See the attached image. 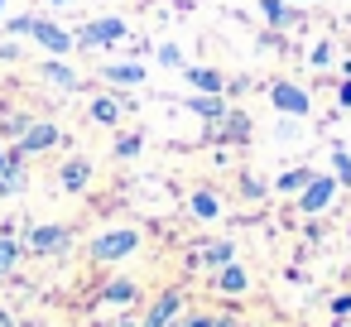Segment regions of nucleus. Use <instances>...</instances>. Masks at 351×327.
Instances as JSON below:
<instances>
[{
  "mask_svg": "<svg viewBox=\"0 0 351 327\" xmlns=\"http://www.w3.org/2000/svg\"><path fill=\"white\" fill-rule=\"evenodd\" d=\"M337 106H341V111H351V77L337 87Z\"/></svg>",
  "mask_w": 351,
  "mask_h": 327,
  "instance_id": "obj_31",
  "label": "nucleus"
},
{
  "mask_svg": "<svg viewBox=\"0 0 351 327\" xmlns=\"http://www.w3.org/2000/svg\"><path fill=\"white\" fill-rule=\"evenodd\" d=\"M68 250H73V231L58 226V221H39V226H29V236H25V255H39V260L68 255Z\"/></svg>",
  "mask_w": 351,
  "mask_h": 327,
  "instance_id": "obj_2",
  "label": "nucleus"
},
{
  "mask_svg": "<svg viewBox=\"0 0 351 327\" xmlns=\"http://www.w3.org/2000/svg\"><path fill=\"white\" fill-rule=\"evenodd\" d=\"M332 169H337V183H351V154H346V145H332Z\"/></svg>",
  "mask_w": 351,
  "mask_h": 327,
  "instance_id": "obj_25",
  "label": "nucleus"
},
{
  "mask_svg": "<svg viewBox=\"0 0 351 327\" xmlns=\"http://www.w3.org/2000/svg\"><path fill=\"white\" fill-rule=\"evenodd\" d=\"M125 106H130V101H121V97H97V101H92V121L116 125V121L125 116Z\"/></svg>",
  "mask_w": 351,
  "mask_h": 327,
  "instance_id": "obj_19",
  "label": "nucleus"
},
{
  "mask_svg": "<svg viewBox=\"0 0 351 327\" xmlns=\"http://www.w3.org/2000/svg\"><path fill=\"white\" fill-rule=\"evenodd\" d=\"M159 63L164 68H183V49L178 44H159Z\"/></svg>",
  "mask_w": 351,
  "mask_h": 327,
  "instance_id": "obj_27",
  "label": "nucleus"
},
{
  "mask_svg": "<svg viewBox=\"0 0 351 327\" xmlns=\"http://www.w3.org/2000/svg\"><path fill=\"white\" fill-rule=\"evenodd\" d=\"M116 327H140V322H135V317H121V322H116Z\"/></svg>",
  "mask_w": 351,
  "mask_h": 327,
  "instance_id": "obj_36",
  "label": "nucleus"
},
{
  "mask_svg": "<svg viewBox=\"0 0 351 327\" xmlns=\"http://www.w3.org/2000/svg\"><path fill=\"white\" fill-rule=\"evenodd\" d=\"M217 327H241V317H231V313H226V317H217Z\"/></svg>",
  "mask_w": 351,
  "mask_h": 327,
  "instance_id": "obj_34",
  "label": "nucleus"
},
{
  "mask_svg": "<svg viewBox=\"0 0 351 327\" xmlns=\"http://www.w3.org/2000/svg\"><path fill=\"white\" fill-rule=\"evenodd\" d=\"M29 39H39L53 58H63V53H73V49H77V39H73L63 25H53V20H34V25H29Z\"/></svg>",
  "mask_w": 351,
  "mask_h": 327,
  "instance_id": "obj_6",
  "label": "nucleus"
},
{
  "mask_svg": "<svg viewBox=\"0 0 351 327\" xmlns=\"http://www.w3.org/2000/svg\"><path fill=\"white\" fill-rule=\"evenodd\" d=\"M188 212H193L197 221H212V217L221 212V202H217V193H207V188H197V193L188 197Z\"/></svg>",
  "mask_w": 351,
  "mask_h": 327,
  "instance_id": "obj_20",
  "label": "nucleus"
},
{
  "mask_svg": "<svg viewBox=\"0 0 351 327\" xmlns=\"http://www.w3.org/2000/svg\"><path fill=\"white\" fill-rule=\"evenodd\" d=\"M241 193H245L250 202H260V197H265V183H260V178H241Z\"/></svg>",
  "mask_w": 351,
  "mask_h": 327,
  "instance_id": "obj_29",
  "label": "nucleus"
},
{
  "mask_svg": "<svg viewBox=\"0 0 351 327\" xmlns=\"http://www.w3.org/2000/svg\"><path fill=\"white\" fill-rule=\"evenodd\" d=\"M29 25H34V15H15V20L5 25V34H29Z\"/></svg>",
  "mask_w": 351,
  "mask_h": 327,
  "instance_id": "obj_30",
  "label": "nucleus"
},
{
  "mask_svg": "<svg viewBox=\"0 0 351 327\" xmlns=\"http://www.w3.org/2000/svg\"><path fill=\"white\" fill-rule=\"evenodd\" d=\"M245 289H250V274H245L236 260L217 269V293H245Z\"/></svg>",
  "mask_w": 351,
  "mask_h": 327,
  "instance_id": "obj_15",
  "label": "nucleus"
},
{
  "mask_svg": "<svg viewBox=\"0 0 351 327\" xmlns=\"http://www.w3.org/2000/svg\"><path fill=\"white\" fill-rule=\"evenodd\" d=\"M332 313L341 317V313H351V293H341V298H332Z\"/></svg>",
  "mask_w": 351,
  "mask_h": 327,
  "instance_id": "obj_33",
  "label": "nucleus"
},
{
  "mask_svg": "<svg viewBox=\"0 0 351 327\" xmlns=\"http://www.w3.org/2000/svg\"><path fill=\"white\" fill-rule=\"evenodd\" d=\"M183 327H217V317H207V313H193V317H183Z\"/></svg>",
  "mask_w": 351,
  "mask_h": 327,
  "instance_id": "obj_32",
  "label": "nucleus"
},
{
  "mask_svg": "<svg viewBox=\"0 0 351 327\" xmlns=\"http://www.w3.org/2000/svg\"><path fill=\"white\" fill-rule=\"evenodd\" d=\"M164 327H183V322H178V317H173V322H164Z\"/></svg>",
  "mask_w": 351,
  "mask_h": 327,
  "instance_id": "obj_38",
  "label": "nucleus"
},
{
  "mask_svg": "<svg viewBox=\"0 0 351 327\" xmlns=\"http://www.w3.org/2000/svg\"><path fill=\"white\" fill-rule=\"evenodd\" d=\"M183 77L193 82V92H226V77L217 68H183Z\"/></svg>",
  "mask_w": 351,
  "mask_h": 327,
  "instance_id": "obj_17",
  "label": "nucleus"
},
{
  "mask_svg": "<svg viewBox=\"0 0 351 327\" xmlns=\"http://www.w3.org/2000/svg\"><path fill=\"white\" fill-rule=\"evenodd\" d=\"M101 77H106L111 87H140V82H145V68H140V63H106Z\"/></svg>",
  "mask_w": 351,
  "mask_h": 327,
  "instance_id": "obj_14",
  "label": "nucleus"
},
{
  "mask_svg": "<svg viewBox=\"0 0 351 327\" xmlns=\"http://www.w3.org/2000/svg\"><path fill=\"white\" fill-rule=\"evenodd\" d=\"M20 255H25V245H20L15 236H5V231H0V279H5V274H15Z\"/></svg>",
  "mask_w": 351,
  "mask_h": 327,
  "instance_id": "obj_21",
  "label": "nucleus"
},
{
  "mask_svg": "<svg viewBox=\"0 0 351 327\" xmlns=\"http://www.w3.org/2000/svg\"><path fill=\"white\" fill-rule=\"evenodd\" d=\"M245 135H250V121H245V111H236V106H231L221 121L207 125V140H245Z\"/></svg>",
  "mask_w": 351,
  "mask_h": 327,
  "instance_id": "obj_10",
  "label": "nucleus"
},
{
  "mask_svg": "<svg viewBox=\"0 0 351 327\" xmlns=\"http://www.w3.org/2000/svg\"><path fill=\"white\" fill-rule=\"evenodd\" d=\"M308 183H313V169H289V173L274 178V188H279V193H293V197H298Z\"/></svg>",
  "mask_w": 351,
  "mask_h": 327,
  "instance_id": "obj_22",
  "label": "nucleus"
},
{
  "mask_svg": "<svg viewBox=\"0 0 351 327\" xmlns=\"http://www.w3.org/2000/svg\"><path fill=\"white\" fill-rule=\"evenodd\" d=\"M39 73H44V82H53V87H63V92H73V87H77V73H73L63 58H44V68H39Z\"/></svg>",
  "mask_w": 351,
  "mask_h": 327,
  "instance_id": "obj_16",
  "label": "nucleus"
},
{
  "mask_svg": "<svg viewBox=\"0 0 351 327\" xmlns=\"http://www.w3.org/2000/svg\"><path fill=\"white\" fill-rule=\"evenodd\" d=\"M308 63H313V68H327V63H332V44H317V49L308 53Z\"/></svg>",
  "mask_w": 351,
  "mask_h": 327,
  "instance_id": "obj_28",
  "label": "nucleus"
},
{
  "mask_svg": "<svg viewBox=\"0 0 351 327\" xmlns=\"http://www.w3.org/2000/svg\"><path fill=\"white\" fill-rule=\"evenodd\" d=\"M0 327H15V317H10L5 308H0Z\"/></svg>",
  "mask_w": 351,
  "mask_h": 327,
  "instance_id": "obj_35",
  "label": "nucleus"
},
{
  "mask_svg": "<svg viewBox=\"0 0 351 327\" xmlns=\"http://www.w3.org/2000/svg\"><path fill=\"white\" fill-rule=\"evenodd\" d=\"M140 250V231L135 226H111V231H101L92 245H87V255L97 260V265H116V260H130Z\"/></svg>",
  "mask_w": 351,
  "mask_h": 327,
  "instance_id": "obj_1",
  "label": "nucleus"
},
{
  "mask_svg": "<svg viewBox=\"0 0 351 327\" xmlns=\"http://www.w3.org/2000/svg\"><path fill=\"white\" fill-rule=\"evenodd\" d=\"M130 29H125V20H116V15H106V20H92L87 29H77L73 39H77V49H111V44H121Z\"/></svg>",
  "mask_w": 351,
  "mask_h": 327,
  "instance_id": "obj_3",
  "label": "nucleus"
},
{
  "mask_svg": "<svg viewBox=\"0 0 351 327\" xmlns=\"http://www.w3.org/2000/svg\"><path fill=\"white\" fill-rule=\"evenodd\" d=\"M178 308H183V293H178V289H169V293H159V298L149 303V313H145V322H140V327H164V322H173V317H178Z\"/></svg>",
  "mask_w": 351,
  "mask_h": 327,
  "instance_id": "obj_11",
  "label": "nucleus"
},
{
  "mask_svg": "<svg viewBox=\"0 0 351 327\" xmlns=\"http://www.w3.org/2000/svg\"><path fill=\"white\" fill-rule=\"evenodd\" d=\"M183 106H188V111H193L197 121H207V125H212V121H221V116L231 111V106L221 101V92H193V97H188Z\"/></svg>",
  "mask_w": 351,
  "mask_h": 327,
  "instance_id": "obj_9",
  "label": "nucleus"
},
{
  "mask_svg": "<svg viewBox=\"0 0 351 327\" xmlns=\"http://www.w3.org/2000/svg\"><path fill=\"white\" fill-rule=\"evenodd\" d=\"M140 145H145V140H140V130L116 135V154H121V159H135V154H140Z\"/></svg>",
  "mask_w": 351,
  "mask_h": 327,
  "instance_id": "obj_26",
  "label": "nucleus"
},
{
  "mask_svg": "<svg viewBox=\"0 0 351 327\" xmlns=\"http://www.w3.org/2000/svg\"><path fill=\"white\" fill-rule=\"evenodd\" d=\"M289 5H308V0H289Z\"/></svg>",
  "mask_w": 351,
  "mask_h": 327,
  "instance_id": "obj_39",
  "label": "nucleus"
},
{
  "mask_svg": "<svg viewBox=\"0 0 351 327\" xmlns=\"http://www.w3.org/2000/svg\"><path fill=\"white\" fill-rule=\"evenodd\" d=\"M49 5H73V0H49Z\"/></svg>",
  "mask_w": 351,
  "mask_h": 327,
  "instance_id": "obj_37",
  "label": "nucleus"
},
{
  "mask_svg": "<svg viewBox=\"0 0 351 327\" xmlns=\"http://www.w3.org/2000/svg\"><path fill=\"white\" fill-rule=\"evenodd\" d=\"M260 15H265V20H269L274 29H279V25H293V20H298V15L289 10V0H260Z\"/></svg>",
  "mask_w": 351,
  "mask_h": 327,
  "instance_id": "obj_23",
  "label": "nucleus"
},
{
  "mask_svg": "<svg viewBox=\"0 0 351 327\" xmlns=\"http://www.w3.org/2000/svg\"><path fill=\"white\" fill-rule=\"evenodd\" d=\"M140 298V284L135 279H111L106 289H101V303H121V308H130Z\"/></svg>",
  "mask_w": 351,
  "mask_h": 327,
  "instance_id": "obj_18",
  "label": "nucleus"
},
{
  "mask_svg": "<svg viewBox=\"0 0 351 327\" xmlns=\"http://www.w3.org/2000/svg\"><path fill=\"white\" fill-rule=\"evenodd\" d=\"M236 260V245L231 241H202L197 245V265L202 269H221V265H231Z\"/></svg>",
  "mask_w": 351,
  "mask_h": 327,
  "instance_id": "obj_13",
  "label": "nucleus"
},
{
  "mask_svg": "<svg viewBox=\"0 0 351 327\" xmlns=\"http://www.w3.org/2000/svg\"><path fill=\"white\" fill-rule=\"evenodd\" d=\"M58 140H63V135H58V125H53V121H34V125H29L20 140H15V149L29 159V154H49Z\"/></svg>",
  "mask_w": 351,
  "mask_h": 327,
  "instance_id": "obj_7",
  "label": "nucleus"
},
{
  "mask_svg": "<svg viewBox=\"0 0 351 327\" xmlns=\"http://www.w3.org/2000/svg\"><path fill=\"white\" fill-rule=\"evenodd\" d=\"M0 15H5V0H0Z\"/></svg>",
  "mask_w": 351,
  "mask_h": 327,
  "instance_id": "obj_40",
  "label": "nucleus"
},
{
  "mask_svg": "<svg viewBox=\"0 0 351 327\" xmlns=\"http://www.w3.org/2000/svg\"><path fill=\"white\" fill-rule=\"evenodd\" d=\"M34 121L25 116V111H5V121H0V130H5V140H20L25 130H29Z\"/></svg>",
  "mask_w": 351,
  "mask_h": 327,
  "instance_id": "obj_24",
  "label": "nucleus"
},
{
  "mask_svg": "<svg viewBox=\"0 0 351 327\" xmlns=\"http://www.w3.org/2000/svg\"><path fill=\"white\" fill-rule=\"evenodd\" d=\"M20 188H25V154L10 145V149H0V197L20 193Z\"/></svg>",
  "mask_w": 351,
  "mask_h": 327,
  "instance_id": "obj_8",
  "label": "nucleus"
},
{
  "mask_svg": "<svg viewBox=\"0 0 351 327\" xmlns=\"http://www.w3.org/2000/svg\"><path fill=\"white\" fill-rule=\"evenodd\" d=\"M269 106H274V116H293V121H303V116L313 111L308 92L293 87V82H274V87H269Z\"/></svg>",
  "mask_w": 351,
  "mask_h": 327,
  "instance_id": "obj_4",
  "label": "nucleus"
},
{
  "mask_svg": "<svg viewBox=\"0 0 351 327\" xmlns=\"http://www.w3.org/2000/svg\"><path fill=\"white\" fill-rule=\"evenodd\" d=\"M58 183H63L68 193H82V188L92 183V159H87V154H73V159L58 169Z\"/></svg>",
  "mask_w": 351,
  "mask_h": 327,
  "instance_id": "obj_12",
  "label": "nucleus"
},
{
  "mask_svg": "<svg viewBox=\"0 0 351 327\" xmlns=\"http://www.w3.org/2000/svg\"><path fill=\"white\" fill-rule=\"evenodd\" d=\"M332 197H337V178H332V173H313V183L298 193V212H308V217H313V212H327Z\"/></svg>",
  "mask_w": 351,
  "mask_h": 327,
  "instance_id": "obj_5",
  "label": "nucleus"
}]
</instances>
